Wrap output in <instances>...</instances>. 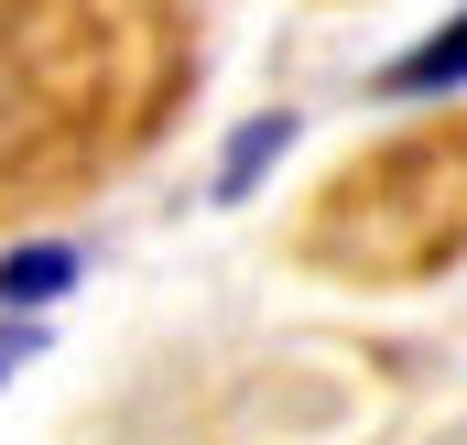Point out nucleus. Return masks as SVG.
<instances>
[{"instance_id": "obj_1", "label": "nucleus", "mask_w": 467, "mask_h": 445, "mask_svg": "<svg viewBox=\"0 0 467 445\" xmlns=\"http://www.w3.org/2000/svg\"><path fill=\"white\" fill-rule=\"evenodd\" d=\"M369 88H380V98H457V88H467V11H457V22H435L424 44H402Z\"/></svg>"}, {"instance_id": "obj_2", "label": "nucleus", "mask_w": 467, "mask_h": 445, "mask_svg": "<svg viewBox=\"0 0 467 445\" xmlns=\"http://www.w3.org/2000/svg\"><path fill=\"white\" fill-rule=\"evenodd\" d=\"M55 294H77V250H66V239H22V250H0V316H44Z\"/></svg>"}, {"instance_id": "obj_3", "label": "nucleus", "mask_w": 467, "mask_h": 445, "mask_svg": "<svg viewBox=\"0 0 467 445\" xmlns=\"http://www.w3.org/2000/svg\"><path fill=\"white\" fill-rule=\"evenodd\" d=\"M283 141H294V119H283V109H272V119H250L229 152H218V185H207V196H218V207H239V196L272 174V152H283Z\"/></svg>"}, {"instance_id": "obj_4", "label": "nucleus", "mask_w": 467, "mask_h": 445, "mask_svg": "<svg viewBox=\"0 0 467 445\" xmlns=\"http://www.w3.org/2000/svg\"><path fill=\"white\" fill-rule=\"evenodd\" d=\"M33 347H44V336L22 326V316H0V380H11V369H22V358H33Z\"/></svg>"}]
</instances>
